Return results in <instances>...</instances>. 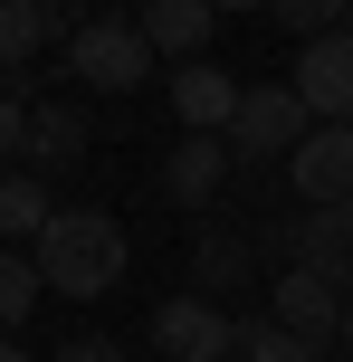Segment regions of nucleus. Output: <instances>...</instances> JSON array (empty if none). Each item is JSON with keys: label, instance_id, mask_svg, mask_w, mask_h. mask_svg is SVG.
I'll return each mask as SVG.
<instances>
[{"label": "nucleus", "instance_id": "1", "mask_svg": "<svg viewBox=\"0 0 353 362\" xmlns=\"http://www.w3.org/2000/svg\"><path fill=\"white\" fill-rule=\"evenodd\" d=\"M29 257H38V286H48V296H115L134 238H125L115 210H57L48 229H38Z\"/></svg>", "mask_w": 353, "mask_h": 362}, {"label": "nucleus", "instance_id": "12", "mask_svg": "<svg viewBox=\"0 0 353 362\" xmlns=\"http://www.w3.org/2000/svg\"><path fill=\"white\" fill-rule=\"evenodd\" d=\"M229 172H239V163H229V144H220V134H182V144L163 153V191L182 200V210H201V200L220 191Z\"/></svg>", "mask_w": 353, "mask_h": 362}, {"label": "nucleus", "instance_id": "3", "mask_svg": "<svg viewBox=\"0 0 353 362\" xmlns=\"http://www.w3.org/2000/svg\"><path fill=\"white\" fill-rule=\"evenodd\" d=\"M67 76L76 86H105V95H134L153 76V38L134 29V19H86V29L67 38Z\"/></svg>", "mask_w": 353, "mask_h": 362}, {"label": "nucleus", "instance_id": "4", "mask_svg": "<svg viewBox=\"0 0 353 362\" xmlns=\"http://www.w3.org/2000/svg\"><path fill=\"white\" fill-rule=\"evenodd\" d=\"M153 353L163 362H229L239 353V325L210 296H172V305H153Z\"/></svg>", "mask_w": 353, "mask_h": 362}, {"label": "nucleus", "instance_id": "5", "mask_svg": "<svg viewBox=\"0 0 353 362\" xmlns=\"http://www.w3.org/2000/svg\"><path fill=\"white\" fill-rule=\"evenodd\" d=\"M287 86L306 95V115L316 124H353V29H325L296 48V76Z\"/></svg>", "mask_w": 353, "mask_h": 362}, {"label": "nucleus", "instance_id": "20", "mask_svg": "<svg viewBox=\"0 0 353 362\" xmlns=\"http://www.w3.org/2000/svg\"><path fill=\"white\" fill-rule=\"evenodd\" d=\"M48 362H125V353H115V344H96V334H76V344H57Z\"/></svg>", "mask_w": 353, "mask_h": 362}, {"label": "nucleus", "instance_id": "9", "mask_svg": "<svg viewBox=\"0 0 353 362\" xmlns=\"http://www.w3.org/2000/svg\"><path fill=\"white\" fill-rule=\"evenodd\" d=\"M287 181H296L306 210H316V200H353V124H316L287 153Z\"/></svg>", "mask_w": 353, "mask_h": 362}, {"label": "nucleus", "instance_id": "11", "mask_svg": "<svg viewBox=\"0 0 353 362\" xmlns=\"http://www.w3.org/2000/svg\"><path fill=\"white\" fill-rule=\"evenodd\" d=\"M134 29L153 38V57H201V38L220 29V0H134Z\"/></svg>", "mask_w": 353, "mask_h": 362}, {"label": "nucleus", "instance_id": "18", "mask_svg": "<svg viewBox=\"0 0 353 362\" xmlns=\"http://www.w3.org/2000/svg\"><path fill=\"white\" fill-rule=\"evenodd\" d=\"M267 10H277L296 38H325V29H344V10H353V0H267Z\"/></svg>", "mask_w": 353, "mask_h": 362}, {"label": "nucleus", "instance_id": "24", "mask_svg": "<svg viewBox=\"0 0 353 362\" xmlns=\"http://www.w3.org/2000/svg\"><path fill=\"white\" fill-rule=\"evenodd\" d=\"M325 362H335V353H325ZM344 362H353V353H344Z\"/></svg>", "mask_w": 353, "mask_h": 362}, {"label": "nucleus", "instance_id": "6", "mask_svg": "<svg viewBox=\"0 0 353 362\" xmlns=\"http://www.w3.org/2000/svg\"><path fill=\"white\" fill-rule=\"evenodd\" d=\"M344 305H353V296H335L316 267H287L277 286H267V315H277L287 334H306L316 353H335V344H344Z\"/></svg>", "mask_w": 353, "mask_h": 362}, {"label": "nucleus", "instance_id": "23", "mask_svg": "<svg viewBox=\"0 0 353 362\" xmlns=\"http://www.w3.org/2000/svg\"><path fill=\"white\" fill-rule=\"evenodd\" d=\"M344 353H353V305H344Z\"/></svg>", "mask_w": 353, "mask_h": 362}, {"label": "nucleus", "instance_id": "10", "mask_svg": "<svg viewBox=\"0 0 353 362\" xmlns=\"http://www.w3.org/2000/svg\"><path fill=\"white\" fill-rule=\"evenodd\" d=\"M239 76L210 67V57H191V67H172V124L182 134H229V115H239Z\"/></svg>", "mask_w": 353, "mask_h": 362}, {"label": "nucleus", "instance_id": "14", "mask_svg": "<svg viewBox=\"0 0 353 362\" xmlns=\"http://www.w3.org/2000/svg\"><path fill=\"white\" fill-rule=\"evenodd\" d=\"M48 219H57V200H48V181H38V172H0V238H29V248H38V229H48Z\"/></svg>", "mask_w": 353, "mask_h": 362}, {"label": "nucleus", "instance_id": "7", "mask_svg": "<svg viewBox=\"0 0 353 362\" xmlns=\"http://www.w3.org/2000/svg\"><path fill=\"white\" fill-rule=\"evenodd\" d=\"M76 29H86L76 0H0V86H10L38 48H67Z\"/></svg>", "mask_w": 353, "mask_h": 362}, {"label": "nucleus", "instance_id": "2", "mask_svg": "<svg viewBox=\"0 0 353 362\" xmlns=\"http://www.w3.org/2000/svg\"><path fill=\"white\" fill-rule=\"evenodd\" d=\"M306 134H316V115H306V95H296V86H248L220 144H229V163H239V172H258V163H287Z\"/></svg>", "mask_w": 353, "mask_h": 362}, {"label": "nucleus", "instance_id": "16", "mask_svg": "<svg viewBox=\"0 0 353 362\" xmlns=\"http://www.w3.org/2000/svg\"><path fill=\"white\" fill-rule=\"evenodd\" d=\"M248 267H258V248H248L239 229H210V238H201V257H191V276H201V286H239Z\"/></svg>", "mask_w": 353, "mask_h": 362}, {"label": "nucleus", "instance_id": "22", "mask_svg": "<svg viewBox=\"0 0 353 362\" xmlns=\"http://www.w3.org/2000/svg\"><path fill=\"white\" fill-rule=\"evenodd\" d=\"M220 10H267V0H220Z\"/></svg>", "mask_w": 353, "mask_h": 362}, {"label": "nucleus", "instance_id": "17", "mask_svg": "<svg viewBox=\"0 0 353 362\" xmlns=\"http://www.w3.org/2000/svg\"><path fill=\"white\" fill-rule=\"evenodd\" d=\"M29 296H38V257L29 248H0V334L29 325Z\"/></svg>", "mask_w": 353, "mask_h": 362}, {"label": "nucleus", "instance_id": "15", "mask_svg": "<svg viewBox=\"0 0 353 362\" xmlns=\"http://www.w3.org/2000/svg\"><path fill=\"white\" fill-rule=\"evenodd\" d=\"M239 362H325V353L306 344V334H287L277 315H248L239 325Z\"/></svg>", "mask_w": 353, "mask_h": 362}, {"label": "nucleus", "instance_id": "19", "mask_svg": "<svg viewBox=\"0 0 353 362\" xmlns=\"http://www.w3.org/2000/svg\"><path fill=\"white\" fill-rule=\"evenodd\" d=\"M19 144H29V105H19V95L0 86V172L19 163Z\"/></svg>", "mask_w": 353, "mask_h": 362}, {"label": "nucleus", "instance_id": "21", "mask_svg": "<svg viewBox=\"0 0 353 362\" xmlns=\"http://www.w3.org/2000/svg\"><path fill=\"white\" fill-rule=\"evenodd\" d=\"M0 362H29V344H19V334H0Z\"/></svg>", "mask_w": 353, "mask_h": 362}, {"label": "nucleus", "instance_id": "8", "mask_svg": "<svg viewBox=\"0 0 353 362\" xmlns=\"http://www.w3.org/2000/svg\"><path fill=\"white\" fill-rule=\"evenodd\" d=\"M287 267H316L325 286H353V200H316L287 229Z\"/></svg>", "mask_w": 353, "mask_h": 362}, {"label": "nucleus", "instance_id": "13", "mask_svg": "<svg viewBox=\"0 0 353 362\" xmlns=\"http://www.w3.org/2000/svg\"><path fill=\"white\" fill-rule=\"evenodd\" d=\"M19 163H29V172L86 163V115H76V105H29V144H19Z\"/></svg>", "mask_w": 353, "mask_h": 362}]
</instances>
